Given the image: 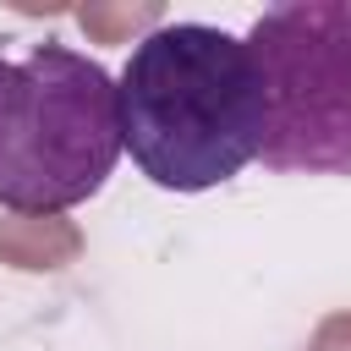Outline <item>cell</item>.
I'll return each mask as SVG.
<instances>
[{
	"mask_svg": "<svg viewBox=\"0 0 351 351\" xmlns=\"http://www.w3.org/2000/svg\"><path fill=\"white\" fill-rule=\"evenodd\" d=\"M121 143L159 192H214L258 159L263 88L241 33L159 22L115 77Z\"/></svg>",
	"mask_w": 351,
	"mask_h": 351,
	"instance_id": "obj_1",
	"label": "cell"
},
{
	"mask_svg": "<svg viewBox=\"0 0 351 351\" xmlns=\"http://www.w3.org/2000/svg\"><path fill=\"white\" fill-rule=\"evenodd\" d=\"M115 77L60 38H0V208L60 214L115 176Z\"/></svg>",
	"mask_w": 351,
	"mask_h": 351,
	"instance_id": "obj_2",
	"label": "cell"
},
{
	"mask_svg": "<svg viewBox=\"0 0 351 351\" xmlns=\"http://www.w3.org/2000/svg\"><path fill=\"white\" fill-rule=\"evenodd\" d=\"M274 176H351V0H280L247 27Z\"/></svg>",
	"mask_w": 351,
	"mask_h": 351,
	"instance_id": "obj_3",
	"label": "cell"
}]
</instances>
